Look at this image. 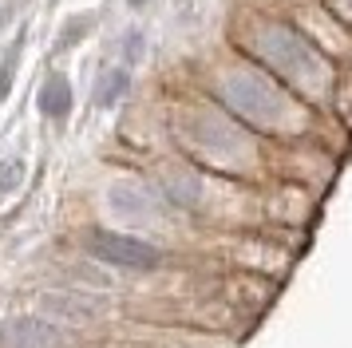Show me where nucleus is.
I'll return each mask as SVG.
<instances>
[{"mask_svg":"<svg viewBox=\"0 0 352 348\" xmlns=\"http://www.w3.org/2000/svg\"><path fill=\"white\" fill-rule=\"evenodd\" d=\"M234 47L245 60H254L261 72H270L277 83H281V72H285V87L297 99L329 95V87H333V79H336L329 56L293 20H281V16L250 12V24L238 28Z\"/></svg>","mask_w":352,"mask_h":348,"instance_id":"f257e3e1","label":"nucleus"},{"mask_svg":"<svg viewBox=\"0 0 352 348\" xmlns=\"http://www.w3.org/2000/svg\"><path fill=\"white\" fill-rule=\"evenodd\" d=\"M83 253L99 265L131 269V273H155L166 261V253L159 246H151L146 237L123 234V230H103V226H91L83 234Z\"/></svg>","mask_w":352,"mask_h":348,"instance_id":"f03ea898","label":"nucleus"},{"mask_svg":"<svg viewBox=\"0 0 352 348\" xmlns=\"http://www.w3.org/2000/svg\"><path fill=\"white\" fill-rule=\"evenodd\" d=\"M0 348H72V332L52 316H12L0 325Z\"/></svg>","mask_w":352,"mask_h":348,"instance_id":"7ed1b4c3","label":"nucleus"},{"mask_svg":"<svg viewBox=\"0 0 352 348\" xmlns=\"http://www.w3.org/2000/svg\"><path fill=\"white\" fill-rule=\"evenodd\" d=\"M72 103H76V95H72V79H67V72H52V76L44 79L40 95H36L40 115L52 119V123H64L67 115H72Z\"/></svg>","mask_w":352,"mask_h":348,"instance_id":"20e7f679","label":"nucleus"},{"mask_svg":"<svg viewBox=\"0 0 352 348\" xmlns=\"http://www.w3.org/2000/svg\"><path fill=\"white\" fill-rule=\"evenodd\" d=\"M127 83H131V72L127 67H111L96 79V107H115L123 95H127Z\"/></svg>","mask_w":352,"mask_h":348,"instance_id":"39448f33","label":"nucleus"},{"mask_svg":"<svg viewBox=\"0 0 352 348\" xmlns=\"http://www.w3.org/2000/svg\"><path fill=\"white\" fill-rule=\"evenodd\" d=\"M48 305L56 309V316H91L96 313V301H80V289H67L60 297H48Z\"/></svg>","mask_w":352,"mask_h":348,"instance_id":"423d86ee","label":"nucleus"},{"mask_svg":"<svg viewBox=\"0 0 352 348\" xmlns=\"http://www.w3.org/2000/svg\"><path fill=\"white\" fill-rule=\"evenodd\" d=\"M20 44H24V40H12V47H8V60L0 63V99H4V95L12 91V79H16V67H20Z\"/></svg>","mask_w":352,"mask_h":348,"instance_id":"0eeeda50","label":"nucleus"},{"mask_svg":"<svg viewBox=\"0 0 352 348\" xmlns=\"http://www.w3.org/2000/svg\"><path fill=\"white\" fill-rule=\"evenodd\" d=\"M20 182H24V158H8L0 166V194H12Z\"/></svg>","mask_w":352,"mask_h":348,"instance_id":"6e6552de","label":"nucleus"},{"mask_svg":"<svg viewBox=\"0 0 352 348\" xmlns=\"http://www.w3.org/2000/svg\"><path fill=\"white\" fill-rule=\"evenodd\" d=\"M131 8H143V4H151V0H127Z\"/></svg>","mask_w":352,"mask_h":348,"instance_id":"1a4fd4ad","label":"nucleus"},{"mask_svg":"<svg viewBox=\"0 0 352 348\" xmlns=\"http://www.w3.org/2000/svg\"><path fill=\"white\" fill-rule=\"evenodd\" d=\"M289 4H293V0H289Z\"/></svg>","mask_w":352,"mask_h":348,"instance_id":"9d476101","label":"nucleus"}]
</instances>
